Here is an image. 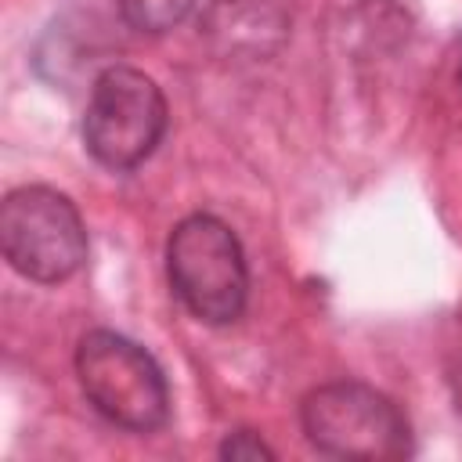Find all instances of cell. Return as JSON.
Masks as SVG:
<instances>
[{
	"label": "cell",
	"instance_id": "5",
	"mask_svg": "<svg viewBox=\"0 0 462 462\" xmlns=\"http://www.w3.org/2000/svg\"><path fill=\"white\" fill-rule=\"evenodd\" d=\"M166 119L159 83L134 65H112L90 87L83 144L105 170H134L159 148Z\"/></svg>",
	"mask_w": 462,
	"mask_h": 462
},
{
	"label": "cell",
	"instance_id": "8",
	"mask_svg": "<svg viewBox=\"0 0 462 462\" xmlns=\"http://www.w3.org/2000/svg\"><path fill=\"white\" fill-rule=\"evenodd\" d=\"M220 455L224 458H235V462H256V458H274V451L263 444L260 433L253 430H235L227 433V440L220 444Z\"/></svg>",
	"mask_w": 462,
	"mask_h": 462
},
{
	"label": "cell",
	"instance_id": "6",
	"mask_svg": "<svg viewBox=\"0 0 462 462\" xmlns=\"http://www.w3.org/2000/svg\"><path fill=\"white\" fill-rule=\"evenodd\" d=\"M202 29L213 36L217 47L231 54H267L282 43L289 22L278 0H213Z\"/></svg>",
	"mask_w": 462,
	"mask_h": 462
},
{
	"label": "cell",
	"instance_id": "3",
	"mask_svg": "<svg viewBox=\"0 0 462 462\" xmlns=\"http://www.w3.org/2000/svg\"><path fill=\"white\" fill-rule=\"evenodd\" d=\"M76 379L87 401L130 433H155L170 419V386L159 361L112 328H94L79 339Z\"/></svg>",
	"mask_w": 462,
	"mask_h": 462
},
{
	"label": "cell",
	"instance_id": "4",
	"mask_svg": "<svg viewBox=\"0 0 462 462\" xmlns=\"http://www.w3.org/2000/svg\"><path fill=\"white\" fill-rule=\"evenodd\" d=\"M0 245L22 278L58 285L83 267L87 227L65 191L25 184L7 191L0 206Z\"/></svg>",
	"mask_w": 462,
	"mask_h": 462
},
{
	"label": "cell",
	"instance_id": "2",
	"mask_svg": "<svg viewBox=\"0 0 462 462\" xmlns=\"http://www.w3.org/2000/svg\"><path fill=\"white\" fill-rule=\"evenodd\" d=\"M166 274L177 300L206 325H231L249 300V263L238 235L213 213L184 217L166 242Z\"/></svg>",
	"mask_w": 462,
	"mask_h": 462
},
{
	"label": "cell",
	"instance_id": "7",
	"mask_svg": "<svg viewBox=\"0 0 462 462\" xmlns=\"http://www.w3.org/2000/svg\"><path fill=\"white\" fill-rule=\"evenodd\" d=\"M116 7L130 29L159 36V32L180 25L191 14L195 0H116Z\"/></svg>",
	"mask_w": 462,
	"mask_h": 462
},
{
	"label": "cell",
	"instance_id": "1",
	"mask_svg": "<svg viewBox=\"0 0 462 462\" xmlns=\"http://www.w3.org/2000/svg\"><path fill=\"white\" fill-rule=\"evenodd\" d=\"M303 433L328 458L393 462L411 455V422L393 397L368 383L339 379L310 390L300 408Z\"/></svg>",
	"mask_w": 462,
	"mask_h": 462
}]
</instances>
